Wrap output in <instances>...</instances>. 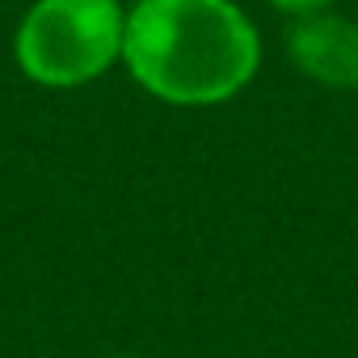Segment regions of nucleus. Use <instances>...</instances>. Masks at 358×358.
Masks as SVG:
<instances>
[{
	"label": "nucleus",
	"instance_id": "obj_1",
	"mask_svg": "<svg viewBox=\"0 0 358 358\" xmlns=\"http://www.w3.org/2000/svg\"><path fill=\"white\" fill-rule=\"evenodd\" d=\"M122 59L169 106H215L253 80L262 43L232 0H135Z\"/></svg>",
	"mask_w": 358,
	"mask_h": 358
},
{
	"label": "nucleus",
	"instance_id": "obj_3",
	"mask_svg": "<svg viewBox=\"0 0 358 358\" xmlns=\"http://www.w3.org/2000/svg\"><path fill=\"white\" fill-rule=\"evenodd\" d=\"M287 55L295 68L329 89H358V26L329 9L299 13L287 26Z\"/></svg>",
	"mask_w": 358,
	"mask_h": 358
},
{
	"label": "nucleus",
	"instance_id": "obj_4",
	"mask_svg": "<svg viewBox=\"0 0 358 358\" xmlns=\"http://www.w3.org/2000/svg\"><path fill=\"white\" fill-rule=\"evenodd\" d=\"M270 5H278V9H287V13H316V9H329L333 0H270Z\"/></svg>",
	"mask_w": 358,
	"mask_h": 358
},
{
	"label": "nucleus",
	"instance_id": "obj_2",
	"mask_svg": "<svg viewBox=\"0 0 358 358\" xmlns=\"http://www.w3.org/2000/svg\"><path fill=\"white\" fill-rule=\"evenodd\" d=\"M122 34L118 0H38L17 30V64L38 85L72 89L122 55Z\"/></svg>",
	"mask_w": 358,
	"mask_h": 358
}]
</instances>
